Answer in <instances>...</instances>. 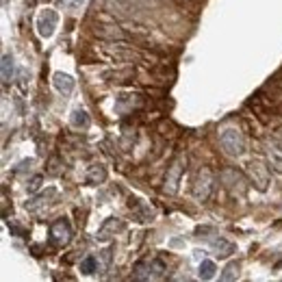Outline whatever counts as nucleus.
Segmentation results:
<instances>
[{"instance_id": "1", "label": "nucleus", "mask_w": 282, "mask_h": 282, "mask_svg": "<svg viewBox=\"0 0 282 282\" xmlns=\"http://www.w3.org/2000/svg\"><path fill=\"white\" fill-rule=\"evenodd\" d=\"M220 146L226 154L241 156L245 152V137L239 128H224L220 133Z\"/></svg>"}, {"instance_id": "2", "label": "nucleus", "mask_w": 282, "mask_h": 282, "mask_svg": "<svg viewBox=\"0 0 282 282\" xmlns=\"http://www.w3.org/2000/svg\"><path fill=\"white\" fill-rule=\"evenodd\" d=\"M213 184H215V178H213V172L208 167H200L196 176H193V198L204 202V200L211 198V191H213Z\"/></svg>"}, {"instance_id": "3", "label": "nucleus", "mask_w": 282, "mask_h": 282, "mask_svg": "<svg viewBox=\"0 0 282 282\" xmlns=\"http://www.w3.org/2000/svg\"><path fill=\"white\" fill-rule=\"evenodd\" d=\"M247 174H249V180L256 184V189L259 191H267L269 187V169L265 167V163L261 159H252L247 163Z\"/></svg>"}, {"instance_id": "4", "label": "nucleus", "mask_w": 282, "mask_h": 282, "mask_svg": "<svg viewBox=\"0 0 282 282\" xmlns=\"http://www.w3.org/2000/svg\"><path fill=\"white\" fill-rule=\"evenodd\" d=\"M56 24H59V15H56L54 9H44L42 13L37 15V20H35V28H37V35L39 37H52L54 35V28H56Z\"/></svg>"}, {"instance_id": "5", "label": "nucleus", "mask_w": 282, "mask_h": 282, "mask_svg": "<svg viewBox=\"0 0 282 282\" xmlns=\"http://www.w3.org/2000/svg\"><path fill=\"white\" fill-rule=\"evenodd\" d=\"M184 156H178L172 163V167L167 169V176H165V191L169 196H174L178 191V184H180V178H182V172H184Z\"/></svg>"}, {"instance_id": "6", "label": "nucleus", "mask_w": 282, "mask_h": 282, "mask_svg": "<svg viewBox=\"0 0 282 282\" xmlns=\"http://www.w3.org/2000/svg\"><path fill=\"white\" fill-rule=\"evenodd\" d=\"M70 239H72V226H70L68 220H63V217H61V220H56L50 226V241L54 245L63 247V245L70 243Z\"/></svg>"}, {"instance_id": "7", "label": "nucleus", "mask_w": 282, "mask_h": 282, "mask_svg": "<svg viewBox=\"0 0 282 282\" xmlns=\"http://www.w3.org/2000/svg\"><path fill=\"white\" fill-rule=\"evenodd\" d=\"M222 182L228 187L232 193H239V196H243V191H245V178H243V174L237 172L235 167H226L224 172H222Z\"/></svg>"}, {"instance_id": "8", "label": "nucleus", "mask_w": 282, "mask_h": 282, "mask_svg": "<svg viewBox=\"0 0 282 282\" xmlns=\"http://www.w3.org/2000/svg\"><path fill=\"white\" fill-rule=\"evenodd\" d=\"M126 228L124 220H119V217H109V220H104V224L98 228L96 232V239L98 241H109L111 237H115L117 232H122Z\"/></svg>"}, {"instance_id": "9", "label": "nucleus", "mask_w": 282, "mask_h": 282, "mask_svg": "<svg viewBox=\"0 0 282 282\" xmlns=\"http://www.w3.org/2000/svg\"><path fill=\"white\" fill-rule=\"evenodd\" d=\"M54 196H56V189L50 187L48 191H44V193H39V196H35L33 200H28V202H26V211H28V213H33V215H37L44 206L50 204V200H52Z\"/></svg>"}, {"instance_id": "10", "label": "nucleus", "mask_w": 282, "mask_h": 282, "mask_svg": "<svg viewBox=\"0 0 282 282\" xmlns=\"http://www.w3.org/2000/svg\"><path fill=\"white\" fill-rule=\"evenodd\" d=\"M52 85L54 89L59 91L61 96H70L72 91H74V78H72L70 74H63V72H56V74L52 76Z\"/></svg>"}, {"instance_id": "11", "label": "nucleus", "mask_w": 282, "mask_h": 282, "mask_svg": "<svg viewBox=\"0 0 282 282\" xmlns=\"http://www.w3.org/2000/svg\"><path fill=\"white\" fill-rule=\"evenodd\" d=\"M93 33L100 39H111V42H115V39H128V35L117 26H96Z\"/></svg>"}, {"instance_id": "12", "label": "nucleus", "mask_w": 282, "mask_h": 282, "mask_svg": "<svg viewBox=\"0 0 282 282\" xmlns=\"http://www.w3.org/2000/svg\"><path fill=\"white\" fill-rule=\"evenodd\" d=\"M87 184H100L107 180V167L104 165H91L87 169V176H85Z\"/></svg>"}, {"instance_id": "13", "label": "nucleus", "mask_w": 282, "mask_h": 282, "mask_svg": "<svg viewBox=\"0 0 282 282\" xmlns=\"http://www.w3.org/2000/svg\"><path fill=\"white\" fill-rule=\"evenodd\" d=\"M131 208H135V215H137V222H150L154 217V211L150 206L141 204L139 200H131Z\"/></svg>"}, {"instance_id": "14", "label": "nucleus", "mask_w": 282, "mask_h": 282, "mask_svg": "<svg viewBox=\"0 0 282 282\" xmlns=\"http://www.w3.org/2000/svg\"><path fill=\"white\" fill-rule=\"evenodd\" d=\"M211 247H213L220 256H230L232 252H235V245H232L228 239H224V237H220V239L213 237V239H211Z\"/></svg>"}, {"instance_id": "15", "label": "nucleus", "mask_w": 282, "mask_h": 282, "mask_svg": "<svg viewBox=\"0 0 282 282\" xmlns=\"http://www.w3.org/2000/svg\"><path fill=\"white\" fill-rule=\"evenodd\" d=\"M267 163L271 165V169L276 174H282V152L276 146H273V150L269 146V150H267Z\"/></svg>"}, {"instance_id": "16", "label": "nucleus", "mask_w": 282, "mask_h": 282, "mask_svg": "<svg viewBox=\"0 0 282 282\" xmlns=\"http://www.w3.org/2000/svg\"><path fill=\"white\" fill-rule=\"evenodd\" d=\"M13 70H15V66H13V56H11V54H5V56H3V83H5V85H9L11 80H13Z\"/></svg>"}, {"instance_id": "17", "label": "nucleus", "mask_w": 282, "mask_h": 282, "mask_svg": "<svg viewBox=\"0 0 282 282\" xmlns=\"http://www.w3.org/2000/svg\"><path fill=\"white\" fill-rule=\"evenodd\" d=\"M72 126L74 128H87L89 126V115L85 109H74L72 111Z\"/></svg>"}, {"instance_id": "18", "label": "nucleus", "mask_w": 282, "mask_h": 282, "mask_svg": "<svg viewBox=\"0 0 282 282\" xmlns=\"http://www.w3.org/2000/svg\"><path fill=\"white\" fill-rule=\"evenodd\" d=\"M98 273H104L109 269V265H111V259H113V249L111 247H104L102 252H98Z\"/></svg>"}, {"instance_id": "19", "label": "nucleus", "mask_w": 282, "mask_h": 282, "mask_svg": "<svg viewBox=\"0 0 282 282\" xmlns=\"http://www.w3.org/2000/svg\"><path fill=\"white\" fill-rule=\"evenodd\" d=\"M80 271L87 273V276L96 273L98 271V259H96V256H85V259L80 261Z\"/></svg>"}, {"instance_id": "20", "label": "nucleus", "mask_w": 282, "mask_h": 282, "mask_svg": "<svg viewBox=\"0 0 282 282\" xmlns=\"http://www.w3.org/2000/svg\"><path fill=\"white\" fill-rule=\"evenodd\" d=\"M215 271H217V267H215V263H213V261H202V263H200V271H198V276L202 278V280H211V278L215 276Z\"/></svg>"}, {"instance_id": "21", "label": "nucleus", "mask_w": 282, "mask_h": 282, "mask_svg": "<svg viewBox=\"0 0 282 282\" xmlns=\"http://www.w3.org/2000/svg\"><path fill=\"white\" fill-rule=\"evenodd\" d=\"M239 278V265L237 263H228L224 267V271H222V280L224 282H232V280H237Z\"/></svg>"}, {"instance_id": "22", "label": "nucleus", "mask_w": 282, "mask_h": 282, "mask_svg": "<svg viewBox=\"0 0 282 282\" xmlns=\"http://www.w3.org/2000/svg\"><path fill=\"white\" fill-rule=\"evenodd\" d=\"M135 280H150L152 273H150V263H137L135 265Z\"/></svg>"}, {"instance_id": "23", "label": "nucleus", "mask_w": 282, "mask_h": 282, "mask_svg": "<svg viewBox=\"0 0 282 282\" xmlns=\"http://www.w3.org/2000/svg\"><path fill=\"white\" fill-rule=\"evenodd\" d=\"M150 273H152V278H163L165 276V265L163 261H152L150 263Z\"/></svg>"}, {"instance_id": "24", "label": "nucleus", "mask_w": 282, "mask_h": 282, "mask_svg": "<svg viewBox=\"0 0 282 282\" xmlns=\"http://www.w3.org/2000/svg\"><path fill=\"white\" fill-rule=\"evenodd\" d=\"M271 143L282 152V126L273 128V133H271Z\"/></svg>"}, {"instance_id": "25", "label": "nucleus", "mask_w": 282, "mask_h": 282, "mask_svg": "<svg viewBox=\"0 0 282 282\" xmlns=\"http://www.w3.org/2000/svg\"><path fill=\"white\" fill-rule=\"evenodd\" d=\"M42 182H44L42 176H33V178L28 180V184H26V191H28V193H35L39 187H42Z\"/></svg>"}, {"instance_id": "26", "label": "nucleus", "mask_w": 282, "mask_h": 282, "mask_svg": "<svg viewBox=\"0 0 282 282\" xmlns=\"http://www.w3.org/2000/svg\"><path fill=\"white\" fill-rule=\"evenodd\" d=\"M30 165H33V161H22V163L18 165V169H15V174H20V172H24V169H26V167H30Z\"/></svg>"}, {"instance_id": "27", "label": "nucleus", "mask_w": 282, "mask_h": 282, "mask_svg": "<svg viewBox=\"0 0 282 282\" xmlns=\"http://www.w3.org/2000/svg\"><path fill=\"white\" fill-rule=\"evenodd\" d=\"M68 5L72 7V9H76V7L83 5V0H68Z\"/></svg>"}, {"instance_id": "28", "label": "nucleus", "mask_w": 282, "mask_h": 282, "mask_svg": "<svg viewBox=\"0 0 282 282\" xmlns=\"http://www.w3.org/2000/svg\"><path fill=\"white\" fill-rule=\"evenodd\" d=\"M50 174H56V161H50Z\"/></svg>"}, {"instance_id": "29", "label": "nucleus", "mask_w": 282, "mask_h": 282, "mask_svg": "<svg viewBox=\"0 0 282 282\" xmlns=\"http://www.w3.org/2000/svg\"><path fill=\"white\" fill-rule=\"evenodd\" d=\"M26 3H28V5H33V3H35V0H26Z\"/></svg>"}]
</instances>
